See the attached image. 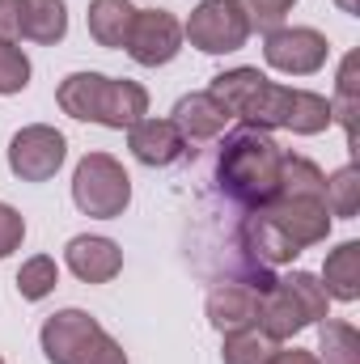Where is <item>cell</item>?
<instances>
[{
  "instance_id": "cell-21",
  "label": "cell",
  "mask_w": 360,
  "mask_h": 364,
  "mask_svg": "<svg viewBox=\"0 0 360 364\" xmlns=\"http://www.w3.org/2000/svg\"><path fill=\"white\" fill-rule=\"evenodd\" d=\"M280 343L268 339L259 326H246V331H229L225 343H221V360L225 364H268V356Z\"/></svg>"
},
{
  "instance_id": "cell-20",
  "label": "cell",
  "mask_w": 360,
  "mask_h": 364,
  "mask_svg": "<svg viewBox=\"0 0 360 364\" xmlns=\"http://www.w3.org/2000/svg\"><path fill=\"white\" fill-rule=\"evenodd\" d=\"M288 292H292V301L301 305V314H305V322L309 326H318L322 318H331V296H327V288H322V279L314 272H288L284 279H280Z\"/></svg>"
},
{
  "instance_id": "cell-3",
  "label": "cell",
  "mask_w": 360,
  "mask_h": 364,
  "mask_svg": "<svg viewBox=\"0 0 360 364\" xmlns=\"http://www.w3.org/2000/svg\"><path fill=\"white\" fill-rule=\"evenodd\" d=\"M55 102L68 119L97 123L110 132H127L132 123H140L149 114V90L140 81H119V77H102V73H73L60 81Z\"/></svg>"
},
{
  "instance_id": "cell-27",
  "label": "cell",
  "mask_w": 360,
  "mask_h": 364,
  "mask_svg": "<svg viewBox=\"0 0 360 364\" xmlns=\"http://www.w3.org/2000/svg\"><path fill=\"white\" fill-rule=\"evenodd\" d=\"M21 242H26V216L13 203H0V259L21 250Z\"/></svg>"
},
{
  "instance_id": "cell-22",
  "label": "cell",
  "mask_w": 360,
  "mask_h": 364,
  "mask_svg": "<svg viewBox=\"0 0 360 364\" xmlns=\"http://www.w3.org/2000/svg\"><path fill=\"white\" fill-rule=\"evenodd\" d=\"M322 199H327V212H331V216H344V220H352V216L360 212V170H356V166H344V170H335V174L327 178Z\"/></svg>"
},
{
  "instance_id": "cell-14",
  "label": "cell",
  "mask_w": 360,
  "mask_h": 364,
  "mask_svg": "<svg viewBox=\"0 0 360 364\" xmlns=\"http://www.w3.org/2000/svg\"><path fill=\"white\" fill-rule=\"evenodd\" d=\"M174 127L182 132L186 144H203V140H216L225 127H229V110L212 97V93H186L174 102Z\"/></svg>"
},
{
  "instance_id": "cell-13",
  "label": "cell",
  "mask_w": 360,
  "mask_h": 364,
  "mask_svg": "<svg viewBox=\"0 0 360 364\" xmlns=\"http://www.w3.org/2000/svg\"><path fill=\"white\" fill-rule=\"evenodd\" d=\"M64 263H68V272L77 275L81 284H110L115 275L123 272V250L110 237L81 233V237H73L64 246Z\"/></svg>"
},
{
  "instance_id": "cell-10",
  "label": "cell",
  "mask_w": 360,
  "mask_h": 364,
  "mask_svg": "<svg viewBox=\"0 0 360 364\" xmlns=\"http://www.w3.org/2000/svg\"><path fill=\"white\" fill-rule=\"evenodd\" d=\"M140 68H162L182 51V21L170 9H136L127 47H123Z\"/></svg>"
},
{
  "instance_id": "cell-7",
  "label": "cell",
  "mask_w": 360,
  "mask_h": 364,
  "mask_svg": "<svg viewBox=\"0 0 360 364\" xmlns=\"http://www.w3.org/2000/svg\"><path fill=\"white\" fill-rule=\"evenodd\" d=\"M263 60L268 68L284 77H314L331 60V43L314 26H275L263 38Z\"/></svg>"
},
{
  "instance_id": "cell-31",
  "label": "cell",
  "mask_w": 360,
  "mask_h": 364,
  "mask_svg": "<svg viewBox=\"0 0 360 364\" xmlns=\"http://www.w3.org/2000/svg\"><path fill=\"white\" fill-rule=\"evenodd\" d=\"M0 364H4V360H0Z\"/></svg>"
},
{
  "instance_id": "cell-9",
  "label": "cell",
  "mask_w": 360,
  "mask_h": 364,
  "mask_svg": "<svg viewBox=\"0 0 360 364\" xmlns=\"http://www.w3.org/2000/svg\"><path fill=\"white\" fill-rule=\"evenodd\" d=\"M255 212H263L297 250H309V246H318V242L331 237L327 199H309V195H271L268 203L255 208Z\"/></svg>"
},
{
  "instance_id": "cell-2",
  "label": "cell",
  "mask_w": 360,
  "mask_h": 364,
  "mask_svg": "<svg viewBox=\"0 0 360 364\" xmlns=\"http://www.w3.org/2000/svg\"><path fill=\"white\" fill-rule=\"evenodd\" d=\"M280 161L284 149L275 144V136L263 127L238 123L233 132H225L216 166H212V182L221 186V195L246 212L263 208L271 195L280 191Z\"/></svg>"
},
{
  "instance_id": "cell-4",
  "label": "cell",
  "mask_w": 360,
  "mask_h": 364,
  "mask_svg": "<svg viewBox=\"0 0 360 364\" xmlns=\"http://www.w3.org/2000/svg\"><path fill=\"white\" fill-rule=\"evenodd\" d=\"M38 343H43V356L51 364H127V352L85 309L51 314L38 331Z\"/></svg>"
},
{
  "instance_id": "cell-18",
  "label": "cell",
  "mask_w": 360,
  "mask_h": 364,
  "mask_svg": "<svg viewBox=\"0 0 360 364\" xmlns=\"http://www.w3.org/2000/svg\"><path fill=\"white\" fill-rule=\"evenodd\" d=\"M322 288L331 301H356L360 296V242H339L322 263Z\"/></svg>"
},
{
  "instance_id": "cell-26",
  "label": "cell",
  "mask_w": 360,
  "mask_h": 364,
  "mask_svg": "<svg viewBox=\"0 0 360 364\" xmlns=\"http://www.w3.org/2000/svg\"><path fill=\"white\" fill-rule=\"evenodd\" d=\"M242 9H246V17H250V30H275V26H284V17L292 13V4L297 0H238Z\"/></svg>"
},
{
  "instance_id": "cell-5",
  "label": "cell",
  "mask_w": 360,
  "mask_h": 364,
  "mask_svg": "<svg viewBox=\"0 0 360 364\" xmlns=\"http://www.w3.org/2000/svg\"><path fill=\"white\" fill-rule=\"evenodd\" d=\"M73 203L97 216V220H115L127 212L132 203V178L127 170L110 157V153H85L73 170Z\"/></svg>"
},
{
  "instance_id": "cell-8",
  "label": "cell",
  "mask_w": 360,
  "mask_h": 364,
  "mask_svg": "<svg viewBox=\"0 0 360 364\" xmlns=\"http://www.w3.org/2000/svg\"><path fill=\"white\" fill-rule=\"evenodd\" d=\"M64 157H68V140L47 123H30L9 140V170L21 182H51Z\"/></svg>"
},
{
  "instance_id": "cell-11",
  "label": "cell",
  "mask_w": 360,
  "mask_h": 364,
  "mask_svg": "<svg viewBox=\"0 0 360 364\" xmlns=\"http://www.w3.org/2000/svg\"><path fill=\"white\" fill-rule=\"evenodd\" d=\"M127 149L140 166L153 170H170L191 153V144L182 140V132L174 127V119H140L127 127Z\"/></svg>"
},
{
  "instance_id": "cell-24",
  "label": "cell",
  "mask_w": 360,
  "mask_h": 364,
  "mask_svg": "<svg viewBox=\"0 0 360 364\" xmlns=\"http://www.w3.org/2000/svg\"><path fill=\"white\" fill-rule=\"evenodd\" d=\"M331 123H344L348 144L356 136V55H344L339 64V85H335V102H331Z\"/></svg>"
},
{
  "instance_id": "cell-23",
  "label": "cell",
  "mask_w": 360,
  "mask_h": 364,
  "mask_svg": "<svg viewBox=\"0 0 360 364\" xmlns=\"http://www.w3.org/2000/svg\"><path fill=\"white\" fill-rule=\"evenodd\" d=\"M55 284H60V267H55L51 255H34V259H26L21 272H17V292H21V301H43V296L55 292Z\"/></svg>"
},
{
  "instance_id": "cell-25",
  "label": "cell",
  "mask_w": 360,
  "mask_h": 364,
  "mask_svg": "<svg viewBox=\"0 0 360 364\" xmlns=\"http://www.w3.org/2000/svg\"><path fill=\"white\" fill-rule=\"evenodd\" d=\"M30 85V55L17 43H0V97L21 93Z\"/></svg>"
},
{
  "instance_id": "cell-30",
  "label": "cell",
  "mask_w": 360,
  "mask_h": 364,
  "mask_svg": "<svg viewBox=\"0 0 360 364\" xmlns=\"http://www.w3.org/2000/svg\"><path fill=\"white\" fill-rule=\"evenodd\" d=\"M335 4H339L344 13H352V17H356V13H360V0H335Z\"/></svg>"
},
{
  "instance_id": "cell-17",
  "label": "cell",
  "mask_w": 360,
  "mask_h": 364,
  "mask_svg": "<svg viewBox=\"0 0 360 364\" xmlns=\"http://www.w3.org/2000/svg\"><path fill=\"white\" fill-rule=\"evenodd\" d=\"M68 34V4L64 0H21V38L55 47Z\"/></svg>"
},
{
  "instance_id": "cell-28",
  "label": "cell",
  "mask_w": 360,
  "mask_h": 364,
  "mask_svg": "<svg viewBox=\"0 0 360 364\" xmlns=\"http://www.w3.org/2000/svg\"><path fill=\"white\" fill-rule=\"evenodd\" d=\"M21 38V0H0V43Z\"/></svg>"
},
{
  "instance_id": "cell-16",
  "label": "cell",
  "mask_w": 360,
  "mask_h": 364,
  "mask_svg": "<svg viewBox=\"0 0 360 364\" xmlns=\"http://www.w3.org/2000/svg\"><path fill=\"white\" fill-rule=\"evenodd\" d=\"M90 38L97 47H127V34H132V21H136V4L132 0H90Z\"/></svg>"
},
{
  "instance_id": "cell-6",
  "label": "cell",
  "mask_w": 360,
  "mask_h": 364,
  "mask_svg": "<svg viewBox=\"0 0 360 364\" xmlns=\"http://www.w3.org/2000/svg\"><path fill=\"white\" fill-rule=\"evenodd\" d=\"M182 38H191L203 55H233L250 38V17L238 0H199L182 26Z\"/></svg>"
},
{
  "instance_id": "cell-15",
  "label": "cell",
  "mask_w": 360,
  "mask_h": 364,
  "mask_svg": "<svg viewBox=\"0 0 360 364\" xmlns=\"http://www.w3.org/2000/svg\"><path fill=\"white\" fill-rule=\"evenodd\" d=\"M309 322H305V314H301V305L292 301V292L275 279L268 292H263V301H259V331L275 339V343H284V339H292V335H301Z\"/></svg>"
},
{
  "instance_id": "cell-12",
  "label": "cell",
  "mask_w": 360,
  "mask_h": 364,
  "mask_svg": "<svg viewBox=\"0 0 360 364\" xmlns=\"http://www.w3.org/2000/svg\"><path fill=\"white\" fill-rule=\"evenodd\" d=\"M259 301H263V292H259L255 284H246V279H225V284H216V288L208 292L203 314H208V322H212L221 335H229V331L259 326Z\"/></svg>"
},
{
  "instance_id": "cell-19",
  "label": "cell",
  "mask_w": 360,
  "mask_h": 364,
  "mask_svg": "<svg viewBox=\"0 0 360 364\" xmlns=\"http://www.w3.org/2000/svg\"><path fill=\"white\" fill-rule=\"evenodd\" d=\"M318 364H360V335L344 318H322L318 322Z\"/></svg>"
},
{
  "instance_id": "cell-1",
  "label": "cell",
  "mask_w": 360,
  "mask_h": 364,
  "mask_svg": "<svg viewBox=\"0 0 360 364\" xmlns=\"http://www.w3.org/2000/svg\"><path fill=\"white\" fill-rule=\"evenodd\" d=\"M208 93L229 110V119H242L263 132H292V136H318L331 127V97L314 90H292L275 85L259 68H225L212 77Z\"/></svg>"
},
{
  "instance_id": "cell-29",
  "label": "cell",
  "mask_w": 360,
  "mask_h": 364,
  "mask_svg": "<svg viewBox=\"0 0 360 364\" xmlns=\"http://www.w3.org/2000/svg\"><path fill=\"white\" fill-rule=\"evenodd\" d=\"M268 364H318V356L305 352V348H275L268 356Z\"/></svg>"
}]
</instances>
